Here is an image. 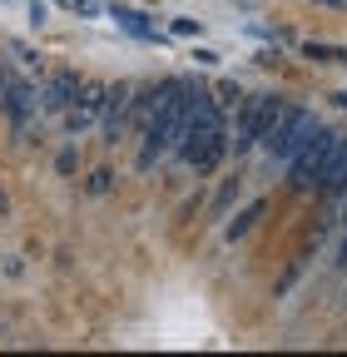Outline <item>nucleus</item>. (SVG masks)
<instances>
[{"instance_id":"obj_1","label":"nucleus","mask_w":347,"mask_h":357,"mask_svg":"<svg viewBox=\"0 0 347 357\" xmlns=\"http://www.w3.org/2000/svg\"><path fill=\"white\" fill-rule=\"evenodd\" d=\"M283 100L278 95H248L243 105H238V124H233V149H253V144H263L268 134L278 129V119H283Z\"/></svg>"},{"instance_id":"obj_2","label":"nucleus","mask_w":347,"mask_h":357,"mask_svg":"<svg viewBox=\"0 0 347 357\" xmlns=\"http://www.w3.org/2000/svg\"><path fill=\"white\" fill-rule=\"evenodd\" d=\"M347 144V134H337V129H318L313 139H308V149H302L293 164H288V174H293V184L298 189H318L323 184V174H327V164L337 159V149Z\"/></svg>"},{"instance_id":"obj_3","label":"nucleus","mask_w":347,"mask_h":357,"mask_svg":"<svg viewBox=\"0 0 347 357\" xmlns=\"http://www.w3.org/2000/svg\"><path fill=\"white\" fill-rule=\"evenodd\" d=\"M323 124L308 114V109H298V105H288L283 109V119H278V129L263 139V149H268V159H278V164H293L302 149H308V139L318 134Z\"/></svg>"},{"instance_id":"obj_4","label":"nucleus","mask_w":347,"mask_h":357,"mask_svg":"<svg viewBox=\"0 0 347 357\" xmlns=\"http://www.w3.org/2000/svg\"><path fill=\"white\" fill-rule=\"evenodd\" d=\"M40 84H25V79H10V89L0 95V114L10 119V129H30L40 119Z\"/></svg>"},{"instance_id":"obj_5","label":"nucleus","mask_w":347,"mask_h":357,"mask_svg":"<svg viewBox=\"0 0 347 357\" xmlns=\"http://www.w3.org/2000/svg\"><path fill=\"white\" fill-rule=\"evenodd\" d=\"M79 89H84V79L70 75V70H60V75H50L45 84H40V105H45L50 114H65V109L79 100Z\"/></svg>"},{"instance_id":"obj_6","label":"nucleus","mask_w":347,"mask_h":357,"mask_svg":"<svg viewBox=\"0 0 347 357\" xmlns=\"http://www.w3.org/2000/svg\"><path fill=\"white\" fill-rule=\"evenodd\" d=\"M327 199H347V144L337 149V159L327 164V174H323V184H318Z\"/></svg>"},{"instance_id":"obj_7","label":"nucleus","mask_w":347,"mask_h":357,"mask_svg":"<svg viewBox=\"0 0 347 357\" xmlns=\"http://www.w3.org/2000/svg\"><path fill=\"white\" fill-rule=\"evenodd\" d=\"M70 169H79V154H70V149H65V154H60V174H70Z\"/></svg>"},{"instance_id":"obj_8","label":"nucleus","mask_w":347,"mask_h":357,"mask_svg":"<svg viewBox=\"0 0 347 357\" xmlns=\"http://www.w3.org/2000/svg\"><path fill=\"white\" fill-rule=\"evenodd\" d=\"M10 79H15V75L6 70V60H0V95H6V89H10Z\"/></svg>"}]
</instances>
